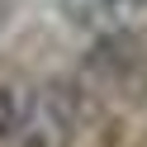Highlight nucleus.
Returning <instances> with one entry per match:
<instances>
[{"label":"nucleus","mask_w":147,"mask_h":147,"mask_svg":"<svg viewBox=\"0 0 147 147\" xmlns=\"http://www.w3.org/2000/svg\"><path fill=\"white\" fill-rule=\"evenodd\" d=\"M19 123H24V100L14 95V90L0 86V138H10Z\"/></svg>","instance_id":"nucleus-1"}]
</instances>
